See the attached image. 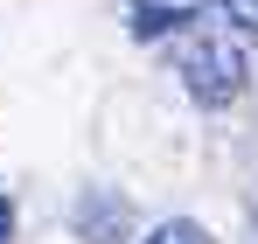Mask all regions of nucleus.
I'll return each instance as SVG.
<instances>
[{
	"label": "nucleus",
	"mask_w": 258,
	"mask_h": 244,
	"mask_svg": "<svg viewBox=\"0 0 258 244\" xmlns=\"http://www.w3.org/2000/svg\"><path fill=\"white\" fill-rule=\"evenodd\" d=\"M223 7H230V21H237V28H258V0H223Z\"/></svg>",
	"instance_id": "20e7f679"
},
{
	"label": "nucleus",
	"mask_w": 258,
	"mask_h": 244,
	"mask_svg": "<svg viewBox=\"0 0 258 244\" xmlns=\"http://www.w3.org/2000/svg\"><path fill=\"white\" fill-rule=\"evenodd\" d=\"M174 21H188V14H174V7H133V35L147 42V35H168Z\"/></svg>",
	"instance_id": "f03ea898"
},
{
	"label": "nucleus",
	"mask_w": 258,
	"mask_h": 244,
	"mask_svg": "<svg viewBox=\"0 0 258 244\" xmlns=\"http://www.w3.org/2000/svg\"><path fill=\"white\" fill-rule=\"evenodd\" d=\"M147 244H210V230H203V223H161Z\"/></svg>",
	"instance_id": "7ed1b4c3"
},
{
	"label": "nucleus",
	"mask_w": 258,
	"mask_h": 244,
	"mask_svg": "<svg viewBox=\"0 0 258 244\" xmlns=\"http://www.w3.org/2000/svg\"><path fill=\"white\" fill-rule=\"evenodd\" d=\"M7 230H14V216H7V203H0V244H7Z\"/></svg>",
	"instance_id": "39448f33"
},
{
	"label": "nucleus",
	"mask_w": 258,
	"mask_h": 244,
	"mask_svg": "<svg viewBox=\"0 0 258 244\" xmlns=\"http://www.w3.org/2000/svg\"><path fill=\"white\" fill-rule=\"evenodd\" d=\"M181 77L188 91L203 98V105H230L244 77H251V63H244V49L230 35H216V28H196V35H181Z\"/></svg>",
	"instance_id": "f257e3e1"
}]
</instances>
